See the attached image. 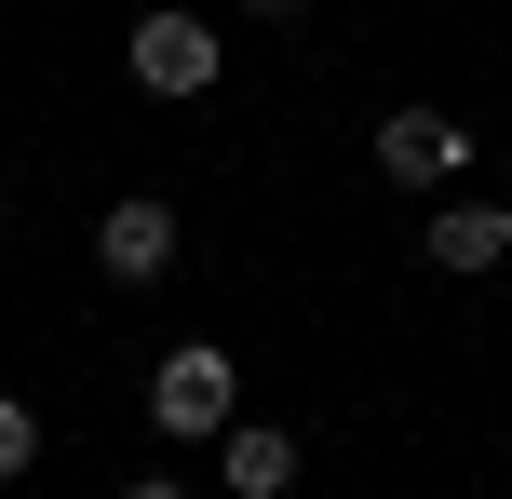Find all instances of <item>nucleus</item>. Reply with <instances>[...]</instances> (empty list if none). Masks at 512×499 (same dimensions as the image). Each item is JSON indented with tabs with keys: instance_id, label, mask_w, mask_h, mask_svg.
Here are the masks:
<instances>
[{
	"instance_id": "4",
	"label": "nucleus",
	"mask_w": 512,
	"mask_h": 499,
	"mask_svg": "<svg viewBox=\"0 0 512 499\" xmlns=\"http://www.w3.org/2000/svg\"><path fill=\"white\" fill-rule=\"evenodd\" d=\"M459 162H472V135L445 122V108H391V122H378V176H405V189H445Z\"/></svg>"
},
{
	"instance_id": "5",
	"label": "nucleus",
	"mask_w": 512,
	"mask_h": 499,
	"mask_svg": "<svg viewBox=\"0 0 512 499\" xmlns=\"http://www.w3.org/2000/svg\"><path fill=\"white\" fill-rule=\"evenodd\" d=\"M216 486H230V499H283V486H297V432L230 419V432H216Z\"/></svg>"
},
{
	"instance_id": "3",
	"label": "nucleus",
	"mask_w": 512,
	"mask_h": 499,
	"mask_svg": "<svg viewBox=\"0 0 512 499\" xmlns=\"http://www.w3.org/2000/svg\"><path fill=\"white\" fill-rule=\"evenodd\" d=\"M95 270L108 284H162V270H176V203H162V189H122V203L95 216Z\"/></svg>"
},
{
	"instance_id": "6",
	"label": "nucleus",
	"mask_w": 512,
	"mask_h": 499,
	"mask_svg": "<svg viewBox=\"0 0 512 499\" xmlns=\"http://www.w3.org/2000/svg\"><path fill=\"white\" fill-rule=\"evenodd\" d=\"M432 270H512V203H445L432 216Z\"/></svg>"
},
{
	"instance_id": "8",
	"label": "nucleus",
	"mask_w": 512,
	"mask_h": 499,
	"mask_svg": "<svg viewBox=\"0 0 512 499\" xmlns=\"http://www.w3.org/2000/svg\"><path fill=\"white\" fill-rule=\"evenodd\" d=\"M256 14H297V0H256Z\"/></svg>"
},
{
	"instance_id": "2",
	"label": "nucleus",
	"mask_w": 512,
	"mask_h": 499,
	"mask_svg": "<svg viewBox=\"0 0 512 499\" xmlns=\"http://www.w3.org/2000/svg\"><path fill=\"white\" fill-rule=\"evenodd\" d=\"M216 68H230V54H216L203 14H176V0L135 14V81H149V95H216Z\"/></svg>"
},
{
	"instance_id": "1",
	"label": "nucleus",
	"mask_w": 512,
	"mask_h": 499,
	"mask_svg": "<svg viewBox=\"0 0 512 499\" xmlns=\"http://www.w3.org/2000/svg\"><path fill=\"white\" fill-rule=\"evenodd\" d=\"M149 419L176 432V446H216V432L243 419V378H230V351H216V338L162 351V365H149Z\"/></svg>"
},
{
	"instance_id": "7",
	"label": "nucleus",
	"mask_w": 512,
	"mask_h": 499,
	"mask_svg": "<svg viewBox=\"0 0 512 499\" xmlns=\"http://www.w3.org/2000/svg\"><path fill=\"white\" fill-rule=\"evenodd\" d=\"M27 459H41V419H27V405H14V392H0V486H14V473H27Z\"/></svg>"
}]
</instances>
